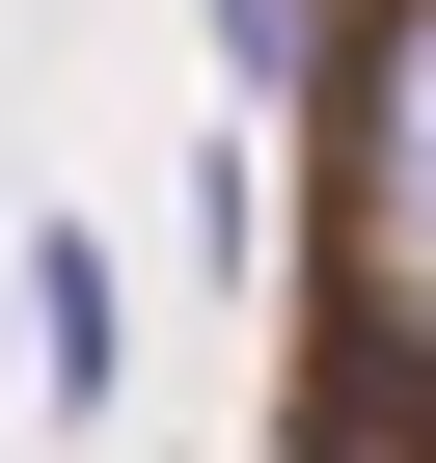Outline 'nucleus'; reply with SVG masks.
Masks as SVG:
<instances>
[{
  "instance_id": "1",
  "label": "nucleus",
  "mask_w": 436,
  "mask_h": 463,
  "mask_svg": "<svg viewBox=\"0 0 436 463\" xmlns=\"http://www.w3.org/2000/svg\"><path fill=\"white\" fill-rule=\"evenodd\" d=\"M28 354H55V409H109V382H137V300H109V246H82V218L28 246Z\"/></svg>"
}]
</instances>
